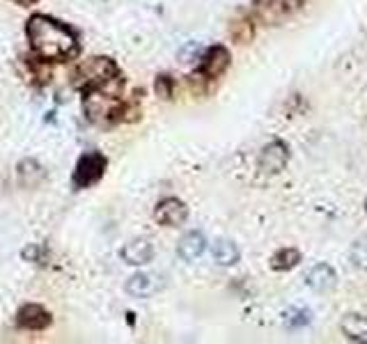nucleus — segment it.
<instances>
[{
  "instance_id": "nucleus-1",
  "label": "nucleus",
  "mask_w": 367,
  "mask_h": 344,
  "mask_svg": "<svg viewBox=\"0 0 367 344\" xmlns=\"http://www.w3.org/2000/svg\"><path fill=\"white\" fill-rule=\"evenodd\" d=\"M26 42L30 56L46 62H69L81 53V39L69 23L51 14H33L26 21Z\"/></svg>"
},
{
  "instance_id": "nucleus-2",
  "label": "nucleus",
  "mask_w": 367,
  "mask_h": 344,
  "mask_svg": "<svg viewBox=\"0 0 367 344\" xmlns=\"http://www.w3.org/2000/svg\"><path fill=\"white\" fill-rule=\"evenodd\" d=\"M120 81H124L120 74V67H117V62L108 56H92L88 60L78 62L72 74L74 90H78L81 95L111 88V85L120 83Z\"/></svg>"
},
{
  "instance_id": "nucleus-3",
  "label": "nucleus",
  "mask_w": 367,
  "mask_h": 344,
  "mask_svg": "<svg viewBox=\"0 0 367 344\" xmlns=\"http://www.w3.org/2000/svg\"><path fill=\"white\" fill-rule=\"evenodd\" d=\"M106 168H108V159L101 152H97V150L83 152L81 156H78L74 172H72V186L76 191L92 189V186L104 179Z\"/></svg>"
},
{
  "instance_id": "nucleus-4",
  "label": "nucleus",
  "mask_w": 367,
  "mask_h": 344,
  "mask_svg": "<svg viewBox=\"0 0 367 344\" xmlns=\"http://www.w3.org/2000/svg\"><path fill=\"white\" fill-rule=\"evenodd\" d=\"M303 3L306 0H253V10L264 26H278L299 12Z\"/></svg>"
},
{
  "instance_id": "nucleus-5",
  "label": "nucleus",
  "mask_w": 367,
  "mask_h": 344,
  "mask_svg": "<svg viewBox=\"0 0 367 344\" xmlns=\"http://www.w3.org/2000/svg\"><path fill=\"white\" fill-rule=\"evenodd\" d=\"M14 324L21 331H28V333H42L46 328H51L53 324V315L46 310L42 303H26L17 310V319Z\"/></svg>"
},
{
  "instance_id": "nucleus-6",
  "label": "nucleus",
  "mask_w": 367,
  "mask_h": 344,
  "mask_svg": "<svg viewBox=\"0 0 367 344\" xmlns=\"http://www.w3.org/2000/svg\"><path fill=\"white\" fill-rule=\"evenodd\" d=\"M230 67V51L225 46L216 44V46H209L205 51V56L200 58V67H198V74L205 78V81H216L221 78Z\"/></svg>"
},
{
  "instance_id": "nucleus-7",
  "label": "nucleus",
  "mask_w": 367,
  "mask_h": 344,
  "mask_svg": "<svg viewBox=\"0 0 367 344\" xmlns=\"http://www.w3.org/2000/svg\"><path fill=\"white\" fill-rule=\"evenodd\" d=\"M186 218H189V207L177 198L161 200L154 209V221L161 228H179V225L186 223Z\"/></svg>"
},
{
  "instance_id": "nucleus-8",
  "label": "nucleus",
  "mask_w": 367,
  "mask_h": 344,
  "mask_svg": "<svg viewBox=\"0 0 367 344\" xmlns=\"http://www.w3.org/2000/svg\"><path fill=\"white\" fill-rule=\"evenodd\" d=\"M287 161H290V147L285 143H280V140H273V143H269L262 150L260 170L269 177L278 175V172H283L287 168Z\"/></svg>"
},
{
  "instance_id": "nucleus-9",
  "label": "nucleus",
  "mask_w": 367,
  "mask_h": 344,
  "mask_svg": "<svg viewBox=\"0 0 367 344\" xmlns=\"http://www.w3.org/2000/svg\"><path fill=\"white\" fill-rule=\"evenodd\" d=\"M127 294H131L134 299H150V296L159 294L163 289V280L156 273H136L127 280Z\"/></svg>"
},
{
  "instance_id": "nucleus-10",
  "label": "nucleus",
  "mask_w": 367,
  "mask_h": 344,
  "mask_svg": "<svg viewBox=\"0 0 367 344\" xmlns=\"http://www.w3.org/2000/svg\"><path fill=\"white\" fill-rule=\"evenodd\" d=\"M120 255L131 267H145V264H150L154 260V246L150 239L138 237V239H131L129 244H124Z\"/></svg>"
},
{
  "instance_id": "nucleus-11",
  "label": "nucleus",
  "mask_w": 367,
  "mask_h": 344,
  "mask_svg": "<svg viewBox=\"0 0 367 344\" xmlns=\"http://www.w3.org/2000/svg\"><path fill=\"white\" fill-rule=\"evenodd\" d=\"M44 177H46V172L42 168V163L35 159H23L17 166V182L21 189H26V191L39 189L44 182Z\"/></svg>"
},
{
  "instance_id": "nucleus-12",
  "label": "nucleus",
  "mask_w": 367,
  "mask_h": 344,
  "mask_svg": "<svg viewBox=\"0 0 367 344\" xmlns=\"http://www.w3.org/2000/svg\"><path fill=\"white\" fill-rule=\"evenodd\" d=\"M205 248H207V239L202 237L200 232H189L186 237H182V241H179L177 253L184 262H193L205 253Z\"/></svg>"
},
{
  "instance_id": "nucleus-13",
  "label": "nucleus",
  "mask_w": 367,
  "mask_h": 344,
  "mask_svg": "<svg viewBox=\"0 0 367 344\" xmlns=\"http://www.w3.org/2000/svg\"><path fill=\"white\" fill-rule=\"evenodd\" d=\"M306 280H308V287L315 289V292H329L338 283V276H335V271L329 264H317L315 269H310Z\"/></svg>"
},
{
  "instance_id": "nucleus-14",
  "label": "nucleus",
  "mask_w": 367,
  "mask_h": 344,
  "mask_svg": "<svg viewBox=\"0 0 367 344\" xmlns=\"http://www.w3.org/2000/svg\"><path fill=\"white\" fill-rule=\"evenodd\" d=\"M230 37L237 44H251L255 39V23L248 14H239L230 23Z\"/></svg>"
},
{
  "instance_id": "nucleus-15",
  "label": "nucleus",
  "mask_w": 367,
  "mask_h": 344,
  "mask_svg": "<svg viewBox=\"0 0 367 344\" xmlns=\"http://www.w3.org/2000/svg\"><path fill=\"white\" fill-rule=\"evenodd\" d=\"M342 333L347 335V340L367 342V317L347 315L345 319H342Z\"/></svg>"
},
{
  "instance_id": "nucleus-16",
  "label": "nucleus",
  "mask_w": 367,
  "mask_h": 344,
  "mask_svg": "<svg viewBox=\"0 0 367 344\" xmlns=\"http://www.w3.org/2000/svg\"><path fill=\"white\" fill-rule=\"evenodd\" d=\"M212 253H214L216 264H221V267H232V264L239 262V248H237V244H234V241H230V239L216 241Z\"/></svg>"
},
{
  "instance_id": "nucleus-17",
  "label": "nucleus",
  "mask_w": 367,
  "mask_h": 344,
  "mask_svg": "<svg viewBox=\"0 0 367 344\" xmlns=\"http://www.w3.org/2000/svg\"><path fill=\"white\" fill-rule=\"evenodd\" d=\"M301 262V253L296 248H283L271 257V269L273 271H290Z\"/></svg>"
},
{
  "instance_id": "nucleus-18",
  "label": "nucleus",
  "mask_w": 367,
  "mask_h": 344,
  "mask_svg": "<svg viewBox=\"0 0 367 344\" xmlns=\"http://www.w3.org/2000/svg\"><path fill=\"white\" fill-rule=\"evenodd\" d=\"M154 92H156V97L163 99V101L173 99V92H175L173 76H168V74H159V76H156V81H154Z\"/></svg>"
},
{
  "instance_id": "nucleus-19",
  "label": "nucleus",
  "mask_w": 367,
  "mask_h": 344,
  "mask_svg": "<svg viewBox=\"0 0 367 344\" xmlns=\"http://www.w3.org/2000/svg\"><path fill=\"white\" fill-rule=\"evenodd\" d=\"M310 312L308 310H287L285 312V317H283V322L287 328H303V326H308L310 324Z\"/></svg>"
},
{
  "instance_id": "nucleus-20",
  "label": "nucleus",
  "mask_w": 367,
  "mask_h": 344,
  "mask_svg": "<svg viewBox=\"0 0 367 344\" xmlns=\"http://www.w3.org/2000/svg\"><path fill=\"white\" fill-rule=\"evenodd\" d=\"M351 262H354L358 269L367 271V237L358 239L354 248H351Z\"/></svg>"
},
{
  "instance_id": "nucleus-21",
  "label": "nucleus",
  "mask_w": 367,
  "mask_h": 344,
  "mask_svg": "<svg viewBox=\"0 0 367 344\" xmlns=\"http://www.w3.org/2000/svg\"><path fill=\"white\" fill-rule=\"evenodd\" d=\"M23 260L30 262V264H37V262H42V246H37V244H30L26 250H23Z\"/></svg>"
},
{
  "instance_id": "nucleus-22",
  "label": "nucleus",
  "mask_w": 367,
  "mask_h": 344,
  "mask_svg": "<svg viewBox=\"0 0 367 344\" xmlns=\"http://www.w3.org/2000/svg\"><path fill=\"white\" fill-rule=\"evenodd\" d=\"M10 3H14V5L23 7V10H30V7L39 5V3H42V0H10Z\"/></svg>"
},
{
  "instance_id": "nucleus-23",
  "label": "nucleus",
  "mask_w": 367,
  "mask_h": 344,
  "mask_svg": "<svg viewBox=\"0 0 367 344\" xmlns=\"http://www.w3.org/2000/svg\"><path fill=\"white\" fill-rule=\"evenodd\" d=\"M365 211H367V200H365Z\"/></svg>"
}]
</instances>
